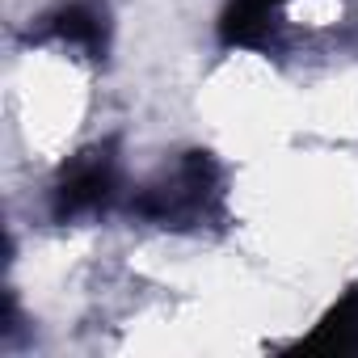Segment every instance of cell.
Segmentation results:
<instances>
[{
    "label": "cell",
    "instance_id": "cell-1",
    "mask_svg": "<svg viewBox=\"0 0 358 358\" xmlns=\"http://www.w3.org/2000/svg\"><path fill=\"white\" fill-rule=\"evenodd\" d=\"M215 186H220L215 160L207 152H190L164 186L148 190L135 203V211L148 220H160V224H190L207 211V203L215 199Z\"/></svg>",
    "mask_w": 358,
    "mask_h": 358
},
{
    "label": "cell",
    "instance_id": "cell-2",
    "mask_svg": "<svg viewBox=\"0 0 358 358\" xmlns=\"http://www.w3.org/2000/svg\"><path fill=\"white\" fill-rule=\"evenodd\" d=\"M110 186H114V156H110V148L85 152L80 160H72V169L64 173V182L55 190V215L59 220H72V215L106 203L110 199Z\"/></svg>",
    "mask_w": 358,
    "mask_h": 358
},
{
    "label": "cell",
    "instance_id": "cell-3",
    "mask_svg": "<svg viewBox=\"0 0 358 358\" xmlns=\"http://www.w3.org/2000/svg\"><path fill=\"white\" fill-rule=\"evenodd\" d=\"M43 34H55L64 43H76L85 51H106V13H97L93 5H64L47 17Z\"/></svg>",
    "mask_w": 358,
    "mask_h": 358
},
{
    "label": "cell",
    "instance_id": "cell-4",
    "mask_svg": "<svg viewBox=\"0 0 358 358\" xmlns=\"http://www.w3.org/2000/svg\"><path fill=\"white\" fill-rule=\"evenodd\" d=\"M278 5H287V0H232L228 13H224V22H220L224 43H232V47H253V43H262V34H266V26H270V13H274Z\"/></svg>",
    "mask_w": 358,
    "mask_h": 358
},
{
    "label": "cell",
    "instance_id": "cell-5",
    "mask_svg": "<svg viewBox=\"0 0 358 358\" xmlns=\"http://www.w3.org/2000/svg\"><path fill=\"white\" fill-rule=\"evenodd\" d=\"M303 345H308V350H329V354L358 350V291H350V295L320 320V329H316Z\"/></svg>",
    "mask_w": 358,
    "mask_h": 358
}]
</instances>
